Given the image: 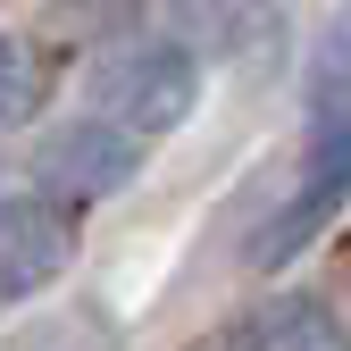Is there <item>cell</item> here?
<instances>
[{
  "instance_id": "cell-1",
  "label": "cell",
  "mask_w": 351,
  "mask_h": 351,
  "mask_svg": "<svg viewBox=\"0 0 351 351\" xmlns=\"http://www.w3.org/2000/svg\"><path fill=\"white\" fill-rule=\"evenodd\" d=\"M193 109H201V59L184 42H143V51L109 59V75H101V117L125 125L134 143L176 134Z\"/></svg>"
},
{
  "instance_id": "cell-2",
  "label": "cell",
  "mask_w": 351,
  "mask_h": 351,
  "mask_svg": "<svg viewBox=\"0 0 351 351\" xmlns=\"http://www.w3.org/2000/svg\"><path fill=\"white\" fill-rule=\"evenodd\" d=\"M134 167H143V143L125 125H109V117H67V125H51L34 143V184L59 209H93V201L125 193Z\"/></svg>"
},
{
  "instance_id": "cell-3",
  "label": "cell",
  "mask_w": 351,
  "mask_h": 351,
  "mask_svg": "<svg viewBox=\"0 0 351 351\" xmlns=\"http://www.w3.org/2000/svg\"><path fill=\"white\" fill-rule=\"evenodd\" d=\"M343 201H351V117H318L310 151H301V167H293V193H285V209L268 217V234L251 243V259L285 268L293 251H310V243L326 234V217H335Z\"/></svg>"
},
{
  "instance_id": "cell-4",
  "label": "cell",
  "mask_w": 351,
  "mask_h": 351,
  "mask_svg": "<svg viewBox=\"0 0 351 351\" xmlns=\"http://www.w3.org/2000/svg\"><path fill=\"white\" fill-rule=\"evenodd\" d=\"M67 268H75L67 209L42 193H9L0 201V301H42Z\"/></svg>"
},
{
  "instance_id": "cell-5",
  "label": "cell",
  "mask_w": 351,
  "mask_h": 351,
  "mask_svg": "<svg viewBox=\"0 0 351 351\" xmlns=\"http://www.w3.org/2000/svg\"><path fill=\"white\" fill-rule=\"evenodd\" d=\"M251 351H351V318L326 293H276L251 318Z\"/></svg>"
},
{
  "instance_id": "cell-6",
  "label": "cell",
  "mask_w": 351,
  "mask_h": 351,
  "mask_svg": "<svg viewBox=\"0 0 351 351\" xmlns=\"http://www.w3.org/2000/svg\"><path fill=\"white\" fill-rule=\"evenodd\" d=\"M310 117H351V9L326 17L318 59H310Z\"/></svg>"
},
{
  "instance_id": "cell-7",
  "label": "cell",
  "mask_w": 351,
  "mask_h": 351,
  "mask_svg": "<svg viewBox=\"0 0 351 351\" xmlns=\"http://www.w3.org/2000/svg\"><path fill=\"white\" fill-rule=\"evenodd\" d=\"M42 93H51V59H42L34 42L0 34V125H25L42 109Z\"/></svg>"
},
{
  "instance_id": "cell-8",
  "label": "cell",
  "mask_w": 351,
  "mask_h": 351,
  "mask_svg": "<svg viewBox=\"0 0 351 351\" xmlns=\"http://www.w3.org/2000/svg\"><path fill=\"white\" fill-rule=\"evenodd\" d=\"M9 351H125L117 343V326L93 310V301H84V310H59V318H34Z\"/></svg>"
}]
</instances>
